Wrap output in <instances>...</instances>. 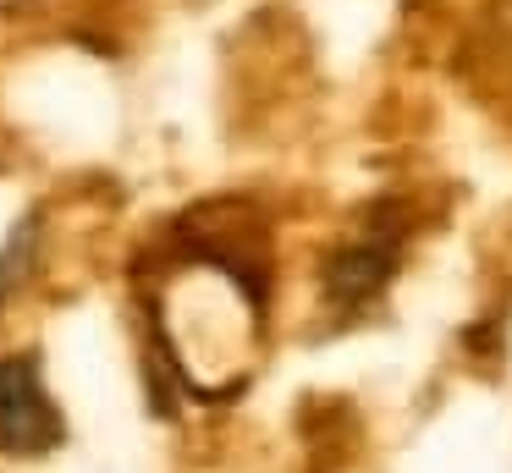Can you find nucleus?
Here are the masks:
<instances>
[{
	"label": "nucleus",
	"mask_w": 512,
	"mask_h": 473,
	"mask_svg": "<svg viewBox=\"0 0 512 473\" xmlns=\"http://www.w3.org/2000/svg\"><path fill=\"white\" fill-rule=\"evenodd\" d=\"M61 440H67V418L39 374V352L0 358V451L6 457H45Z\"/></svg>",
	"instance_id": "obj_1"
},
{
	"label": "nucleus",
	"mask_w": 512,
	"mask_h": 473,
	"mask_svg": "<svg viewBox=\"0 0 512 473\" xmlns=\"http://www.w3.org/2000/svg\"><path fill=\"white\" fill-rule=\"evenodd\" d=\"M391 270H397V248L391 242H353V248H342L325 264V292L336 303H369L391 281Z\"/></svg>",
	"instance_id": "obj_2"
},
{
	"label": "nucleus",
	"mask_w": 512,
	"mask_h": 473,
	"mask_svg": "<svg viewBox=\"0 0 512 473\" xmlns=\"http://www.w3.org/2000/svg\"><path fill=\"white\" fill-rule=\"evenodd\" d=\"M34 259H39V215H23L17 231L6 237V248H0V308H6V297H17V286L34 275Z\"/></svg>",
	"instance_id": "obj_3"
},
{
	"label": "nucleus",
	"mask_w": 512,
	"mask_h": 473,
	"mask_svg": "<svg viewBox=\"0 0 512 473\" xmlns=\"http://www.w3.org/2000/svg\"><path fill=\"white\" fill-rule=\"evenodd\" d=\"M0 6H28V0H0Z\"/></svg>",
	"instance_id": "obj_4"
}]
</instances>
